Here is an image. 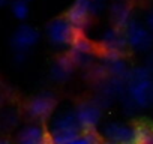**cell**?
<instances>
[{"label":"cell","instance_id":"cell-7","mask_svg":"<svg viewBox=\"0 0 153 144\" xmlns=\"http://www.w3.org/2000/svg\"><path fill=\"white\" fill-rule=\"evenodd\" d=\"M66 54L69 56L75 68H81V69H90L95 65V60L98 57L95 44L90 39H87L84 35H80L74 41V44L69 47Z\"/></svg>","mask_w":153,"mask_h":144},{"label":"cell","instance_id":"cell-13","mask_svg":"<svg viewBox=\"0 0 153 144\" xmlns=\"http://www.w3.org/2000/svg\"><path fill=\"white\" fill-rule=\"evenodd\" d=\"M104 135L107 141L114 144H135L137 143V128L123 123H108L104 128Z\"/></svg>","mask_w":153,"mask_h":144},{"label":"cell","instance_id":"cell-3","mask_svg":"<svg viewBox=\"0 0 153 144\" xmlns=\"http://www.w3.org/2000/svg\"><path fill=\"white\" fill-rule=\"evenodd\" d=\"M45 35L54 48L69 50V47L74 44V41L83 33L76 30V27L65 15V17H57V18L51 20L45 27Z\"/></svg>","mask_w":153,"mask_h":144},{"label":"cell","instance_id":"cell-16","mask_svg":"<svg viewBox=\"0 0 153 144\" xmlns=\"http://www.w3.org/2000/svg\"><path fill=\"white\" fill-rule=\"evenodd\" d=\"M110 18L114 27L125 29L128 23L132 20V9L131 5L125 0H116L110 6Z\"/></svg>","mask_w":153,"mask_h":144},{"label":"cell","instance_id":"cell-11","mask_svg":"<svg viewBox=\"0 0 153 144\" xmlns=\"http://www.w3.org/2000/svg\"><path fill=\"white\" fill-rule=\"evenodd\" d=\"M15 144H53L50 129L45 128L44 123L29 122L23 125L14 138Z\"/></svg>","mask_w":153,"mask_h":144},{"label":"cell","instance_id":"cell-5","mask_svg":"<svg viewBox=\"0 0 153 144\" xmlns=\"http://www.w3.org/2000/svg\"><path fill=\"white\" fill-rule=\"evenodd\" d=\"M57 107V98L53 92L44 90L30 98L24 105V116L29 122L45 123Z\"/></svg>","mask_w":153,"mask_h":144},{"label":"cell","instance_id":"cell-15","mask_svg":"<svg viewBox=\"0 0 153 144\" xmlns=\"http://www.w3.org/2000/svg\"><path fill=\"white\" fill-rule=\"evenodd\" d=\"M75 69L76 68L74 66V63L69 59V56L68 54H62V56H59L54 60V63L50 68V78L54 83L63 84V83L71 80V77L74 75Z\"/></svg>","mask_w":153,"mask_h":144},{"label":"cell","instance_id":"cell-25","mask_svg":"<svg viewBox=\"0 0 153 144\" xmlns=\"http://www.w3.org/2000/svg\"><path fill=\"white\" fill-rule=\"evenodd\" d=\"M26 2H30V0H26Z\"/></svg>","mask_w":153,"mask_h":144},{"label":"cell","instance_id":"cell-17","mask_svg":"<svg viewBox=\"0 0 153 144\" xmlns=\"http://www.w3.org/2000/svg\"><path fill=\"white\" fill-rule=\"evenodd\" d=\"M21 120V113L14 105H6L0 108V134L5 135L8 132H12Z\"/></svg>","mask_w":153,"mask_h":144},{"label":"cell","instance_id":"cell-4","mask_svg":"<svg viewBox=\"0 0 153 144\" xmlns=\"http://www.w3.org/2000/svg\"><path fill=\"white\" fill-rule=\"evenodd\" d=\"M80 134H83V129L76 120L75 111H65L60 113L51 123L50 135L53 144H69L72 143Z\"/></svg>","mask_w":153,"mask_h":144},{"label":"cell","instance_id":"cell-14","mask_svg":"<svg viewBox=\"0 0 153 144\" xmlns=\"http://www.w3.org/2000/svg\"><path fill=\"white\" fill-rule=\"evenodd\" d=\"M99 63L105 69V72L110 77H119L126 78L131 66L125 59V54H114V53H102L99 57Z\"/></svg>","mask_w":153,"mask_h":144},{"label":"cell","instance_id":"cell-19","mask_svg":"<svg viewBox=\"0 0 153 144\" xmlns=\"http://www.w3.org/2000/svg\"><path fill=\"white\" fill-rule=\"evenodd\" d=\"M12 98H14L12 89H11L6 83L0 81V108L9 105V104L12 102Z\"/></svg>","mask_w":153,"mask_h":144},{"label":"cell","instance_id":"cell-6","mask_svg":"<svg viewBox=\"0 0 153 144\" xmlns=\"http://www.w3.org/2000/svg\"><path fill=\"white\" fill-rule=\"evenodd\" d=\"M125 35L128 41V48H131L135 53H147L153 50V33L150 29L138 21L137 18H132L128 26L125 27Z\"/></svg>","mask_w":153,"mask_h":144},{"label":"cell","instance_id":"cell-9","mask_svg":"<svg viewBox=\"0 0 153 144\" xmlns=\"http://www.w3.org/2000/svg\"><path fill=\"white\" fill-rule=\"evenodd\" d=\"M41 41V33L32 24H20L11 35V48L14 53L29 54Z\"/></svg>","mask_w":153,"mask_h":144},{"label":"cell","instance_id":"cell-18","mask_svg":"<svg viewBox=\"0 0 153 144\" xmlns=\"http://www.w3.org/2000/svg\"><path fill=\"white\" fill-rule=\"evenodd\" d=\"M11 12L15 20L18 21H26L30 15V6L26 0H12L11 3Z\"/></svg>","mask_w":153,"mask_h":144},{"label":"cell","instance_id":"cell-12","mask_svg":"<svg viewBox=\"0 0 153 144\" xmlns=\"http://www.w3.org/2000/svg\"><path fill=\"white\" fill-rule=\"evenodd\" d=\"M102 53H114V54H125L128 50V41L125 35V29L120 27H108L99 41Z\"/></svg>","mask_w":153,"mask_h":144},{"label":"cell","instance_id":"cell-20","mask_svg":"<svg viewBox=\"0 0 153 144\" xmlns=\"http://www.w3.org/2000/svg\"><path fill=\"white\" fill-rule=\"evenodd\" d=\"M27 60V54H21V53H14V63L15 65H24Z\"/></svg>","mask_w":153,"mask_h":144},{"label":"cell","instance_id":"cell-21","mask_svg":"<svg viewBox=\"0 0 153 144\" xmlns=\"http://www.w3.org/2000/svg\"><path fill=\"white\" fill-rule=\"evenodd\" d=\"M146 26L150 29V32L153 33V9L150 11V12H147V15H146Z\"/></svg>","mask_w":153,"mask_h":144},{"label":"cell","instance_id":"cell-23","mask_svg":"<svg viewBox=\"0 0 153 144\" xmlns=\"http://www.w3.org/2000/svg\"><path fill=\"white\" fill-rule=\"evenodd\" d=\"M0 144H15L11 138L5 137V135H0Z\"/></svg>","mask_w":153,"mask_h":144},{"label":"cell","instance_id":"cell-1","mask_svg":"<svg viewBox=\"0 0 153 144\" xmlns=\"http://www.w3.org/2000/svg\"><path fill=\"white\" fill-rule=\"evenodd\" d=\"M120 101L129 114L153 104V74L146 65L131 68L126 77V95Z\"/></svg>","mask_w":153,"mask_h":144},{"label":"cell","instance_id":"cell-22","mask_svg":"<svg viewBox=\"0 0 153 144\" xmlns=\"http://www.w3.org/2000/svg\"><path fill=\"white\" fill-rule=\"evenodd\" d=\"M146 66L149 68V71L153 74V50L149 53V56H147V62H146Z\"/></svg>","mask_w":153,"mask_h":144},{"label":"cell","instance_id":"cell-10","mask_svg":"<svg viewBox=\"0 0 153 144\" xmlns=\"http://www.w3.org/2000/svg\"><path fill=\"white\" fill-rule=\"evenodd\" d=\"M102 107L99 105V102L93 98V99H87L83 101L76 105L75 116L78 120L83 132H93L96 131V126L99 125L101 119H102Z\"/></svg>","mask_w":153,"mask_h":144},{"label":"cell","instance_id":"cell-24","mask_svg":"<svg viewBox=\"0 0 153 144\" xmlns=\"http://www.w3.org/2000/svg\"><path fill=\"white\" fill-rule=\"evenodd\" d=\"M8 2H9V0H0V8H3Z\"/></svg>","mask_w":153,"mask_h":144},{"label":"cell","instance_id":"cell-2","mask_svg":"<svg viewBox=\"0 0 153 144\" xmlns=\"http://www.w3.org/2000/svg\"><path fill=\"white\" fill-rule=\"evenodd\" d=\"M104 9V0H74L72 6L66 12V17L76 27V30L84 35L86 29L90 26L92 18L98 17Z\"/></svg>","mask_w":153,"mask_h":144},{"label":"cell","instance_id":"cell-8","mask_svg":"<svg viewBox=\"0 0 153 144\" xmlns=\"http://www.w3.org/2000/svg\"><path fill=\"white\" fill-rule=\"evenodd\" d=\"M126 95V78L119 77H105L96 84L95 99L102 108L111 105L116 99H122Z\"/></svg>","mask_w":153,"mask_h":144}]
</instances>
